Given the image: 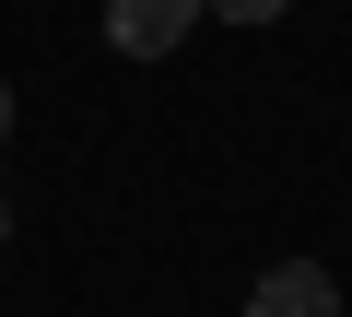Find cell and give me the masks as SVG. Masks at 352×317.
<instances>
[{
	"instance_id": "obj_4",
	"label": "cell",
	"mask_w": 352,
	"mask_h": 317,
	"mask_svg": "<svg viewBox=\"0 0 352 317\" xmlns=\"http://www.w3.org/2000/svg\"><path fill=\"white\" fill-rule=\"evenodd\" d=\"M0 247H12V188H0Z\"/></svg>"
},
{
	"instance_id": "obj_3",
	"label": "cell",
	"mask_w": 352,
	"mask_h": 317,
	"mask_svg": "<svg viewBox=\"0 0 352 317\" xmlns=\"http://www.w3.org/2000/svg\"><path fill=\"white\" fill-rule=\"evenodd\" d=\"M200 12H223V24H282V0H200Z\"/></svg>"
},
{
	"instance_id": "obj_5",
	"label": "cell",
	"mask_w": 352,
	"mask_h": 317,
	"mask_svg": "<svg viewBox=\"0 0 352 317\" xmlns=\"http://www.w3.org/2000/svg\"><path fill=\"white\" fill-rule=\"evenodd\" d=\"M0 141H12V83H0Z\"/></svg>"
},
{
	"instance_id": "obj_2",
	"label": "cell",
	"mask_w": 352,
	"mask_h": 317,
	"mask_svg": "<svg viewBox=\"0 0 352 317\" xmlns=\"http://www.w3.org/2000/svg\"><path fill=\"white\" fill-rule=\"evenodd\" d=\"M247 317H340V282H329L317 259H282V270H258Z\"/></svg>"
},
{
	"instance_id": "obj_1",
	"label": "cell",
	"mask_w": 352,
	"mask_h": 317,
	"mask_svg": "<svg viewBox=\"0 0 352 317\" xmlns=\"http://www.w3.org/2000/svg\"><path fill=\"white\" fill-rule=\"evenodd\" d=\"M200 36V0H106V47L118 59H176Z\"/></svg>"
}]
</instances>
